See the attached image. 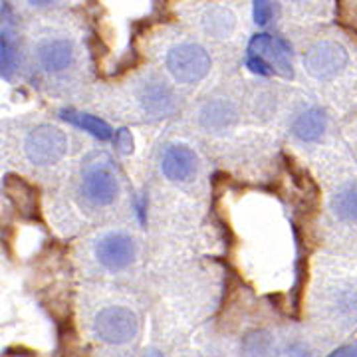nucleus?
<instances>
[{
    "label": "nucleus",
    "mask_w": 357,
    "mask_h": 357,
    "mask_svg": "<svg viewBox=\"0 0 357 357\" xmlns=\"http://www.w3.org/2000/svg\"><path fill=\"white\" fill-rule=\"evenodd\" d=\"M139 103L145 114L151 117H167L175 112V93L161 79L145 82L139 89Z\"/></svg>",
    "instance_id": "8"
},
{
    "label": "nucleus",
    "mask_w": 357,
    "mask_h": 357,
    "mask_svg": "<svg viewBox=\"0 0 357 357\" xmlns=\"http://www.w3.org/2000/svg\"><path fill=\"white\" fill-rule=\"evenodd\" d=\"M248 50H250V54H258L264 60H268L270 64L276 68V72L284 77L292 76V66H290V60H288L290 52H288V46H286L284 40L272 38L268 34H258V36L250 40Z\"/></svg>",
    "instance_id": "9"
},
{
    "label": "nucleus",
    "mask_w": 357,
    "mask_h": 357,
    "mask_svg": "<svg viewBox=\"0 0 357 357\" xmlns=\"http://www.w3.org/2000/svg\"><path fill=\"white\" fill-rule=\"evenodd\" d=\"M24 151L34 165H54L68 151V137L56 126H38L28 133Z\"/></svg>",
    "instance_id": "4"
},
{
    "label": "nucleus",
    "mask_w": 357,
    "mask_h": 357,
    "mask_svg": "<svg viewBox=\"0 0 357 357\" xmlns=\"http://www.w3.org/2000/svg\"><path fill=\"white\" fill-rule=\"evenodd\" d=\"M326 126H328L326 114L321 109H318V107H310V109L302 112V114L294 119L292 131L298 139L316 141L326 131Z\"/></svg>",
    "instance_id": "13"
},
{
    "label": "nucleus",
    "mask_w": 357,
    "mask_h": 357,
    "mask_svg": "<svg viewBox=\"0 0 357 357\" xmlns=\"http://www.w3.org/2000/svg\"><path fill=\"white\" fill-rule=\"evenodd\" d=\"M332 211L335 217L345 222L357 220V181L340 187L332 199Z\"/></svg>",
    "instance_id": "15"
},
{
    "label": "nucleus",
    "mask_w": 357,
    "mask_h": 357,
    "mask_svg": "<svg viewBox=\"0 0 357 357\" xmlns=\"http://www.w3.org/2000/svg\"><path fill=\"white\" fill-rule=\"evenodd\" d=\"M115 145H117V149L121 151V153H131L133 151V137H131V133H129V129H119L117 131V135H115Z\"/></svg>",
    "instance_id": "21"
},
{
    "label": "nucleus",
    "mask_w": 357,
    "mask_h": 357,
    "mask_svg": "<svg viewBox=\"0 0 357 357\" xmlns=\"http://www.w3.org/2000/svg\"><path fill=\"white\" fill-rule=\"evenodd\" d=\"M167 68L178 84H199L211 72V56L199 44H178L167 52Z\"/></svg>",
    "instance_id": "2"
},
{
    "label": "nucleus",
    "mask_w": 357,
    "mask_h": 357,
    "mask_svg": "<svg viewBox=\"0 0 357 357\" xmlns=\"http://www.w3.org/2000/svg\"><path fill=\"white\" fill-rule=\"evenodd\" d=\"M238 119L236 107L227 100H213V102L204 103L201 109V126H203L208 133H227L234 128Z\"/></svg>",
    "instance_id": "11"
},
{
    "label": "nucleus",
    "mask_w": 357,
    "mask_h": 357,
    "mask_svg": "<svg viewBox=\"0 0 357 357\" xmlns=\"http://www.w3.org/2000/svg\"><path fill=\"white\" fill-rule=\"evenodd\" d=\"M332 356H357V342L351 345H344V347H337Z\"/></svg>",
    "instance_id": "22"
},
{
    "label": "nucleus",
    "mask_w": 357,
    "mask_h": 357,
    "mask_svg": "<svg viewBox=\"0 0 357 357\" xmlns=\"http://www.w3.org/2000/svg\"><path fill=\"white\" fill-rule=\"evenodd\" d=\"M32 6H50V4H54L56 0H28Z\"/></svg>",
    "instance_id": "23"
},
{
    "label": "nucleus",
    "mask_w": 357,
    "mask_h": 357,
    "mask_svg": "<svg viewBox=\"0 0 357 357\" xmlns=\"http://www.w3.org/2000/svg\"><path fill=\"white\" fill-rule=\"evenodd\" d=\"M137 332H139V321H137L135 312L123 306L103 307L93 321L96 337L105 344H129L137 335Z\"/></svg>",
    "instance_id": "3"
},
{
    "label": "nucleus",
    "mask_w": 357,
    "mask_h": 357,
    "mask_svg": "<svg viewBox=\"0 0 357 357\" xmlns=\"http://www.w3.org/2000/svg\"><path fill=\"white\" fill-rule=\"evenodd\" d=\"M272 18V2L270 0H255V22L264 26Z\"/></svg>",
    "instance_id": "19"
},
{
    "label": "nucleus",
    "mask_w": 357,
    "mask_h": 357,
    "mask_svg": "<svg viewBox=\"0 0 357 357\" xmlns=\"http://www.w3.org/2000/svg\"><path fill=\"white\" fill-rule=\"evenodd\" d=\"M349 62V56L342 44L333 40H319L307 48L304 56V68L312 77L319 82L335 77Z\"/></svg>",
    "instance_id": "5"
},
{
    "label": "nucleus",
    "mask_w": 357,
    "mask_h": 357,
    "mask_svg": "<svg viewBox=\"0 0 357 357\" xmlns=\"http://www.w3.org/2000/svg\"><path fill=\"white\" fill-rule=\"evenodd\" d=\"M161 169L163 175L171 181H187L197 169V155L187 145H171L163 153Z\"/></svg>",
    "instance_id": "10"
},
{
    "label": "nucleus",
    "mask_w": 357,
    "mask_h": 357,
    "mask_svg": "<svg viewBox=\"0 0 357 357\" xmlns=\"http://www.w3.org/2000/svg\"><path fill=\"white\" fill-rule=\"evenodd\" d=\"M14 68H16V52H14L10 34L4 32V34H2V76H13Z\"/></svg>",
    "instance_id": "17"
},
{
    "label": "nucleus",
    "mask_w": 357,
    "mask_h": 357,
    "mask_svg": "<svg viewBox=\"0 0 357 357\" xmlns=\"http://www.w3.org/2000/svg\"><path fill=\"white\" fill-rule=\"evenodd\" d=\"M74 44L66 38L44 40L36 48V60L40 68L48 74H60L66 72L74 62Z\"/></svg>",
    "instance_id": "7"
},
{
    "label": "nucleus",
    "mask_w": 357,
    "mask_h": 357,
    "mask_svg": "<svg viewBox=\"0 0 357 357\" xmlns=\"http://www.w3.org/2000/svg\"><path fill=\"white\" fill-rule=\"evenodd\" d=\"M4 191L22 215L26 217L34 215V211L38 206V197H36V191L32 189V185H28L24 178L8 175L4 178Z\"/></svg>",
    "instance_id": "12"
},
{
    "label": "nucleus",
    "mask_w": 357,
    "mask_h": 357,
    "mask_svg": "<svg viewBox=\"0 0 357 357\" xmlns=\"http://www.w3.org/2000/svg\"><path fill=\"white\" fill-rule=\"evenodd\" d=\"M236 26V18L230 8L213 4L203 13V28L204 32L213 38H227Z\"/></svg>",
    "instance_id": "14"
},
{
    "label": "nucleus",
    "mask_w": 357,
    "mask_h": 357,
    "mask_svg": "<svg viewBox=\"0 0 357 357\" xmlns=\"http://www.w3.org/2000/svg\"><path fill=\"white\" fill-rule=\"evenodd\" d=\"M290 2H304V0H290Z\"/></svg>",
    "instance_id": "24"
},
{
    "label": "nucleus",
    "mask_w": 357,
    "mask_h": 357,
    "mask_svg": "<svg viewBox=\"0 0 357 357\" xmlns=\"http://www.w3.org/2000/svg\"><path fill=\"white\" fill-rule=\"evenodd\" d=\"M79 191L91 206H107L117 199L119 181L107 155L93 153L86 159L82 169Z\"/></svg>",
    "instance_id": "1"
},
{
    "label": "nucleus",
    "mask_w": 357,
    "mask_h": 357,
    "mask_svg": "<svg viewBox=\"0 0 357 357\" xmlns=\"http://www.w3.org/2000/svg\"><path fill=\"white\" fill-rule=\"evenodd\" d=\"M246 66H248L255 74H260V76H270V74H272L270 66H268L266 62H264V58L258 56V54H250L248 60H246Z\"/></svg>",
    "instance_id": "20"
},
{
    "label": "nucleus",
    "mask_w": 357,
    "mask_h": 357,
    "mask_svg": "<svg viewBox=\"0 0 357 357\" xmlns=\"http://www.w3.org/2000/svg\"><path fill=\"white\" fill-rule=\"evenodd\" d=\"M62 117H64L66 121H70V123H74L77 128H82L84 131H88L91 133L93 137H98V139H109L112 137V128L102 121V119H98V117H93V115L88 114H77V112H72V109H68V112H62Z\"/></svg>",
    "instance_id": "16"
},
{
    "label": "nucleus",
    "mask_w": 357,
    "mask_h": 357,
    "mask_svg": "<svg viewBox=\"0 0 357 357\" xmlns=\"http://www.w3.org/2000/svg\"><path fill=\"white\" fill-rule=\"evenodd\" d=\"M96 258L107 270H123L135 260V243L126 232H109L96 243Z\"/></svg>",
    "instance_id": "6"
},
{
    "label": "nucleus",
    "mask_w": 357,
    "mask_h": 357,
    "mask_svg": "<svg viewBox=\"0 0 357 357\" xmlns=\"http://www.w3.org/2000/svg\"><path fill=\"white\" fill-rule=\"evenodd\" d=\"M268 345H270V340H268L266 333H252V335L246 337L244 349L248 354H266Z\"/></svg>",
    "instance_id": "18"
}]
</instances>
